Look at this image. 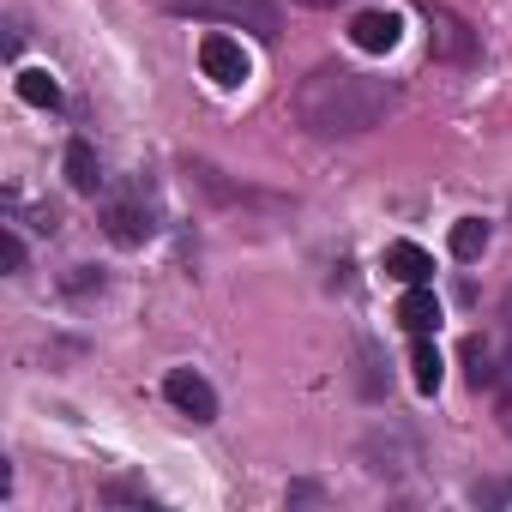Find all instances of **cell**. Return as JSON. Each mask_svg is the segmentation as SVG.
<instances>
[{"label": "cell", "mask_w": 512, "mask_h": 512, "mask_svg": "<svg viewBox=\"0 0 512 512\" xmlns=\"http://www.w3.org/2000/svg\"><path fill=\"white\" fill-rule=\"evenodd\" d=\"M392 109H398L392 79H374V73H356V67H338V61L314 67L296 85V121L308 133H320V139H362Z\"/></svg>", "instance_id": "6da1fadb"}, {"label": "cell", "mask_w": 512, "mask_h": 512, "mask_svg": "<svg viewBox=\"0 0 512 512\" xmlns=\"http://www.w3.org/2000/svg\"><path fill=\"white\" fill-rule=\"evenodd\" d=\"M175 19H205V25H241L278 37V0H169Z\"/></svg>", "instance_id": "7a4b0ae2"}, {"label": "cell", "mask_w": 512, "mask_h": 512, "mask_svg": "<svg viewBox=\"0 0 512 512\" xmlns=\"http://www.w3.org/2000/svg\"><path fill=\"white\" fill-rule=\"evenodd\" d=\"M422 19H428V55H434V61H452V67H470V61H476V31H470L452 7L422 0Z\"/></svg>", "instance_id": "3957f363"}, {"label": "cell", "mask_w": 512, "mask_h": 512, "mask_svg": "<svg viewBox=\"0 0 512 512\" xmlns=\"http://www.w3.org/2000/svg\"><path fill=\"white\" fill-rule=\"evenodd\" d=\"M103 229H109V241H121V247H145V241L157 235V211L145 205V193H127V199H109V205H103Z\"/></svg>", "instance_id": "277c9868"}, {"label": "cell", "mask_w": 512, "mask_h": 512, "mask_svg": "<svg viewBox=\"0 0 512 512\" xmlns=\"http://www.w3.org/2000/svg\"><path fill=\"white\" fill-rule=\"evenodd\" d=\"M199 67H205V79H211V85H223V91L247 85V73H253L247 49H241L235 37H223V31H211V37L199 43Z\"/></svg>", "instance_id": "5b68a950"}, {"label": "cell", "mask_w": 512, "mask_h": 512, "mask_svg": "<svg viewBox=\"0 0 512 512\" xmlns=\"http://www.w3.org/2000/svg\"><path fill=\"white\" fill-rule=\"evenodd\" d=\"M163 398H169L181 416H193V422H217V392H211V380L193 374V368H169V374H163Z\"/></svg>", "instance_id": "8992f818"}, {"label": "cell", "mask_w": 512, "mask_h": 512, "mask_svg": "<svg viewBox=\"0 0 512 512\" xmlns=\"http://www.w3.org/2000/svg\"><path fill=\"white\" fill-rule=\"evenodd\" d=\"M398 37H404L398 13H356V19H350V43H356L362 55H392Z\"/></svg>", "instance_id": "52a82bcc"}, {"label": "cell", "mask_w": 512, "mask_h": 512, "mask_svg": "<svg viewBox=\"0 0 512 512\" xmlns=\"http://www.w3.org/2000/svg\"><path fill=\"white\" fill-rule=\"evenodd\" d=\"M398 326L416 338V332H434L440 326V296L428 284H404V302H398Z\"/></svg>", "instance_id": "ba28073f"}, {"label": "cell", "mask_w": 512, "mask_h": 512, "mask_svg": "<svg viewBox=\"0 0 512 512\" xmlns=\"http://www.w3.org/2000/svg\"><path fill=\"white\" fill-rule=\"evenodd\" d=\"M386 272H392L398 284H428V278H434V253L416 247V241H392V247H386Z\"/></svg>", "instance_id": "9c48e42d"}, {"label": "cell", "mask_w": 512, "mask_h": 512, "mask_svg": "<svg viewBox=\"0 0 512 512\" xmlns=\"http://www.w3.org/2000/svg\"><path fill=\"white\" fill-rule=\"evenodd\" d=\"M464 374H470V386H476V392H482V386H500V380H506L500 350H494L488 338H464Z\"/></svg>", "instance_id": "30bf717a"}, {"label": "cell", "mask_w": 512, "mask_h": 512, "mask_svg": "<svg viewBox=\"0 0 512 512\" xmlns=\"http://www.w3.org/2000/svg\"><path fill=\"white\" fill-rule=\"evenodd\" d=\"M440 374H446L440 350L428 344V332H416V344H410V380H416V392H422V398H434V392H440Z\"/></svg>", "instance_id": "8fae6325"}, {"label": "cell", "mask_w": 512, "mask_h": 512, "mask_svg": "<svg viewBox=\"0 0 512 512\" xmlns=\"http://www.w3.org/2000/svg\"><path fill=\"white\" fill-rule=\"evenodd\" d=\"M67 181H73V193H97L103 187V163H97V151L85 139L67 145Z\"/></svg>", "instance_id": "7c38bea8"}, {"label": "cell", "mask_w": 512, "mask_h": 512, "mask_svg": "<svg viewBox=\"0 0 512 512\" xmlns=\"http://www.w3.org/2000/svg\"><path fill=\"white\" fill-rule=\"evenodd\" d=\"M482 247H488V223L482 217H458L452 223V260H482Z\"/></svg>", "instance_id": "4fadbf2b"}, {"label": "cell", "mask_w": 512, "mask_h": 512, "mask_svg": "<svg viewBox=\"0 0 512 512\" xmlns=\"http://www.w3.org/2000/svg\"><path fill=\"white\" fill-rule=\"evenodd\" d=\"M19 97H25L31 109H55V103H61V85L49 79V67H25V73H19Z\"/></svg>", "instance_id": "5bb4252c"}, {"label": "cell", "mask_w": 512, "mask_h": 512, "mask_svg": "<svg viewBox=\"0 0 512 512\" xmlns=\"http://www.w3.org/2000/svg\"><path fill=\"white\" fill-rule=\"evenodd\" d=\"M0 266L25 272V241H19V229H0Z\"/></svg>", "instance_id": "9a60e30c"}, {"label": "cell", "mask_w": 512, "mask_h": 512, "mask_svg": "<svg viewBox=\"0 0 512 512\" xmlns=\"http://www.w3.org/2000/svg\"><path fill=\"white\" fill-rule=\"evenodd\" d=\"M103 500H139V506H145L151 494H145L139 482H109V488H103Z\"/></svg>", "instance_id": "2e32d148"}, {"label": "cell", "mask_w": 512, "mask_h": 512, "mask_svg": "<svg viewBox=\"0 0 512 512\" xmlns=\"http://www.w3.org/2000/svg\"><path fill=\"white\" fill-rule=\"evenodd\" d=\"M500 428L512 434V380H500Z\"/></svg>", "instance_id": "e0dca14e"}, {"label": "cell", "mask_w": 512, "mask_h": 512, "mask_svg": "<svg viewBox=\"0 0 512 512\" xmlns=\"http://www.w3.org/2000/svg\"><path fill=\"white\" fill-rule=\"evenodd\" d=\"M296 7H314V13H326V7H344V0H296Z\"/></svg>", "instance_id": "ac0fdd59"}, {"label": "cell", "mask_w": 512, "mask_h": 512, "mask_svg": "<svg viewBox=\"0 0 512 512\" xmlns=\"http://www.w3.org/2000/svg\"><path fill=\"white\" fill-rule=\"evenodd\" d=\"M500 314H506V326H512V290H506V308H500Z\"/></svg>", "instance_id": "d6986e66"}, {"label": "cell", "mask_w": 512, "mask_h": 512, "mask_svg": "<svg viewBox=\"0 0 512 512\" xmlns=\"http://www.w3.org/2000/svg\"><path fill=\"white\" fill-rule=\"evenodd\" d=\"M500 500H512V482H506V488H500Z\"/></svg>", "instance_id": "ffe728a7"}]
</instances>
